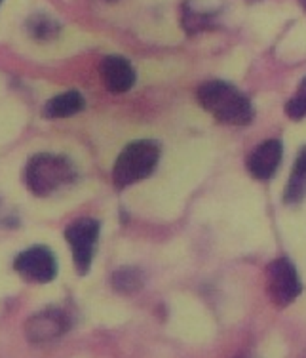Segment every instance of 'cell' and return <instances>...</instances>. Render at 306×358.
Wrapping results in <instances>:
<instances>
[{
    "instance_id": "4",
    "label": "cell",
    "mask_w": 306,
    "mask_h": 358,
    "mask_svg": "<svg viewBox=\"0 0 306 358\" xmlns=\"http://www.w3.org/2000/svg\"><path fill=\"white\" fill-rule=\"evenodd\" d=\"M266 288L272 303L278 307L291 305L303 292L299 273L287 257H278L266 267Z\"/></svg>"
},
{
    "instance_id": "11",
    "label": "cell",
    "mask_w": 306,
    "mask_h": 358,
    "mask_svg": "<svg viewBox=\"0 0 306 358\" xmlns=\"http://www.w3.org/2000/svg\"><path fill=\"white\" fill-rule=\"evenodd\" d=\"M305 194H306V147L299 152V157H297L295 164H293L291 176H289V179H287L284 199H286V204H295V202H299Z\"/></svg>"
},
{
    "instance_id": "1",
    "label": "cell",
    "mask_w": 306,
    "mask_h": 358,
    "mask_svg": "<svg viewBox=\"0 0 306 358\" xmlns=\"http://www.w3.org/2000/svg\"><path fill=\"white\" fill-rule=\"evenodd\" d=\"M198 103L219 122L232 126L249 124L255 117L252 101L225 80H210L196 90Z\"/></svg>"
},
{
    "instance_id": "19",
    "label": "cell",
    "mask_w": 306,
    "mask_h": 358,
    "mask_svg": "<svg viewBox=\"0 0 306 358\" xmlns=\"http://www.w3.org/2000/svg\"><path fill=\"white\" fill-rule=\"evenodd\" d=\"M238 358H245V357H238Z\"/></svg>"
},
{
    "instance_id": "13",
    "label": "cell",
    "mask_w": 306,
    "mask_h": 358,
    "mask_svg": "<svg viewBox=\"0 0 306 358\" xmlns=\"http://www.w3.org/2000/svg\"><path fill=\"white\" fill-rule=\"evenodd\" d=\"M112 288L120 294H136L143 288V275L133 267L118 268L112 275Z\"/></svg>"
},
{
    "instance_id": "3",
    "label": "cell",
    "mask_w": 306,
    "mask_h": 358,
    "mask_svg": "<svg viewBox=\"0 0 306 358\" xmlns=\"http://www.w3.org/2000/svg\"><path fill=\"white\" fill-rule=\"evenodd\" d=\"M160 160V147L152 139H139L129 143L116 159L112 179L116 187H129L149 178Z\"/></svg>"
},
{
    "instance_id": "15",
    "label": "cell",
    "mask_w": 306,
    "mask_h": 358,
    "mask_svg": "<svg viewBox=\"0 0 306 358\" xmlns=\"http://www.w3.org/2000/svg\"><path fill=\"white\" fill-rule=\"evenodd\" d=\"M183 25L189 33H200L202 29L210 27V20H207V15L196 14V12H192L191 8H184Z\"/></svg>"
},
{
    "instance_id": "9",
    "label": "cell",
    "mask_w": 306,
    "mask_h": 358,
    "mask_svg": "<svg viewBox=\"0 0 306 358\" xmlns=\"http://www.w3.org/2000/svg\"><path fill=\"white\" fill-rule=\"evenodd\" d=\"M99 73H101L105 88L109 90L110 94H126L136 84V71L131 67V63L118 55L105 57L99 67Z\"/></svg>"
},
{
    "instance_id": "12",
    "label": "cell",
    "mask_w": 306,
    "mask_h": 358,
    "mask_svg": "<svg viewBox=\"0 0 306 358\" xmlns=\"http://www.w3.org/2000/svg\"><path fill=\"white\" fill-rule=\"evenodd\" d=\"M27 33L34 41L50 42L61 33V25L48 14H34L27 20Z\"/></svg>"
},
{
    "instance_id": "16",
    "label": "cell",
    "mask_w": 306,
    "mask_h": 358,
    "mask_svg": "<svg viewBox=\"0 0 306 358\" xmlns=\"http://www.w3.org/2000/svg\"><path fill=\"white\" fill-rule=\"evenodd\" d=\"M2 2H4V0H0V6H2Z\"/></svg>"
},
{
    "instance_id": "2",
    "label": "cell",
    "mask_w": 306,
    "mask_h": 358,
    "mask_svg": "<svg viewBox=\"0 0 306 358\" xmlns=\"http://www.w3.org/2000/svg\"><path fill=\"white\" fill-rule=\"evenodd\" d=\"M76 172L73 162L61 155L38 152L27 164V187L36 196H46L68 185Z\"/></svg>"
},
{
    "instance_id": "6",
    "label": "cell",
    "mask_w": 306,
    "mask_h": 358,
    "mask_svg": "<svg viewBox=\"0 0 306 358\" xmlns=\"http://www.w3.org/2000/svg\"><path fill=\"white\" fill-rule=\"evenodd\" d=\"M14 268L25 280L36 284L52 282L57 275V262L52 250L34 246L21 252L14 262Z\"/></svg>"
},
{
    "instance_id": "7",
    "label": "cell",
    "mask_w": 306,
    "mask_h": 358,
    "mask_svg": "<svg viewBox=\"0 0 306 358\" xmlns=\"http://www.w3.org/2000/svg\"><path fill=\"white\" fill-rule=\"evenodd\" d=\"M71 328V318L61 309H46L36 313L25 324V336L31 343L44 345L65 336Z\"/></svg>"
},
{
    "instance_id": "14",
    "label": "cell",
    "mask_w": 306,
    "mask_h": 358,
    "mask_svg": "<svg viewBox=\"0 0 306 358\" xmlns=\"http://www.w3.org/2000/svg\"><path fill=\"white\" fill-rule=\"evenodd\" d=\"M286 115L291 120H300L306 117V76L300 80L297 94L286 103Z\"/></svg>"
},
{
    "instance_id": "10",
    "label": "cell",
    "mask_w": 306,
    "mask_h": 358,
    "mask_svg": "<svg viewBox=\"0 0 306 358\" xmlns=\"http://www.w3.org/2000/svg\"><path fill=\"white\" fill-rule=\"evenodd\" d=\"M84 107H86V101H84L80 92L68 90L65 94L52 97L48 103L44 105L42 115L46 118H67L84 110Z\"/></svg>"
},
{
    "instance_id": "5",
    "label": "cell",
    "mask_w": 306,
    "mask_h": 358,
    "mask_svg": "<svg viewBox=\"0 0 306 358\" xmlns=\"http://www.w3.org/2000/svg\"><path fill=\"white\" fill-rule=\"evenodd\" d=\"M75 267L80 275L88 273L89 265L94 262V252H96L97 238H99V223L92 217H82V220L71 223L65 231Z\"/></svg>"
},
{
    "instance_id": "8",
    "label": "cell",
    "mask_w": 306,
    "mask_h": 358,
    "mask_svg": "<svg viewBox=\"0 0 306 358\" xmlns=\"http://www.w3.org/2000/svg\"><path fill=\"white\" fill-rule=\"evenodd\" d=\"M284 157V145L279 139H266L257 145L247 159V170L255 179H270L278 170Z\"/></svg>"
},
{
    "instance_id": "18",
    "label": "cell",
    "mask_w": 306,
    "mask_h": 358,
    "mask_svg": "<svg viewBox=\"0 0 306 358\" xmlns=\"http://www.w3.org/2000/svg\"><path fill=\"white\" fill-rule=\"evenodd\" d=\"M303 358H306V352H305V357H303Z\"/></svg>"
},
{
    "instance_id": "17",
    "label": "cell",
    "mask_w": 306,
    "mask_h": 358,
    "mask_svg": "<svg viewBox=\"0 0 306 358\" xmlns=\"http://www.w3.org/2000/svg\"><path fill=\"white\" fill-rule=\"evenodd\" d=\"M109 2H115V0H109Z\"/></svg>"
}]
</instances>
